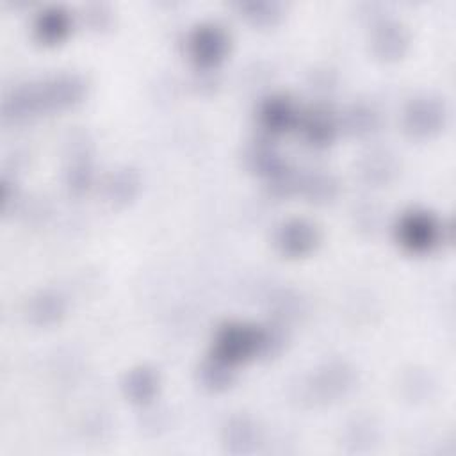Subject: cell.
Instances as JSON below:
<instances>
[{
    "label": "cell",
    "mask_w": 456,
    "mask_h": 456,
    "mask_svg": "<svg viewBox=\"0 0 456 456\" xmlns=\"http://www.w3.org/2000/svg\"><path fill=\"white\" fill-rule=\"evenodd\" d=\"M4 119L9 123H23L43 112L39 89L36 84L16 87L4 100Z\"/></svg>",
    "instance_id": "cell-12"
},
{
    "label": "cell",
    "mask_w": 456,
    "mask_h": 456,
    "mask_svg": "<svg viewBox=\"0 0 456 456\" xmlns=\"http://www.w3.org/2000/svg\"><path fill=\"white\" fill-rule=\"evenodd\" d=\"M233 365L210 356L198 367V383L208 392H224L233 385Z\"/></svg>",
    "instance_id": "cell-22"
},
{
    "label": "cell",
    "mask_w": 456,
    "mask_h": 456,
    "mask_svg": "<svg viewBox=\"0 0 456 456\" xmlns=\"http://www.w3.org/2000/svg\"><path fill=\"white\" fill-rule=\"evenodd\" d=\"M71 28V20L68 11L59 5L45 7L37 12L34 20V34L37 41L43 45H57L61 43Z\"/></svg>",
    "instance_id": "cell-16"
},
{
    "label": "cell",
    "mask_w": 456,
    "mask_h": 456,
    "mask_svg": "<svg viewBox=\"0 0 456 456\" xmlns=\"http://www.w3.org/2000/svg\"><path fill=\"white\" fill-rule=\"evenodd\" d=\"M264 326L248 322H226L217 330L214 337L212 356L230 365H237L255 356H264Z\"/></svg>",
    "instance_id": "cell-1"
},
{
    "label": "cell",
    "mask_w": 456,
    "mask_h": 456,
    "mask_svg": "<svg viewBox=\"0 0 456 456\" xmlns=\"http://www.w3.org/2000/svg\"><path fill=\"white\" fill-rule=\"evenodd\" d=\"M410 45L408 30L406 27L392 18L381 20L374 25L372 36H370V46L378 59L385 62L399 61Z\"/></svg>",
    "instance_id": "cell-8"
},
{
    "label": "cell",
    "mask_w": 456,
    "mask_h": 456,
    "mask_svg": "<svg viewBox=\"0 0 456 456\" xmlns=\"http://www.w3.org/2000/svg\"><path fill=\"white\" fill-rule=\"evenodd\" d=\"M43 112L64 110L80 103L86 96L87 84L77 73H59L37 84Z\"/></svg>",
    "instance_id": "cell-6"
},
{
    "label": "cell",
    "mask_w": 456,
    "mask_h": 456,
    "mask_svg": "<svg viewBox=\"0 0 456 456\" xmlns=\"http://www.w3.org/2000/svg\"><path fill=\"white\" fill-rule=\"evenodd\" d=\"M84 21L91 28L102 30V28H107L110 25L112 16H110V11H109L107 5H103V4H89L84 9Z\"/></svg>",
    "instance_id": "cell-26"
},
{
    "label": "cell",
    "mask_w": 456,
    "mask_h": 456,
    "mask_svg": "<svg viewBox=\"0 0 456 456\" xmlns=\"http://www.w3.org/2000/svg\"><path fill=\"white\" fill-rule=\"evenodd\" d=\"M356 383L354 369L340 360L321 365L305 383V394L312 403L326 404L346 397Z\"/></svg>",
    "instance_id": "cell-3"
},
{
    "label": "cell",
    "mask_w": 456,
    "mask_h": 456,
    "mask_svg": "<svg viewBox=\"0 0 456 456\" xmlns=\"http://www.w3.org/2000/svg\"><path fill=\"white\" fill-rule=\"evenodd\" d=\"M358 173L369 185L383 187L397 176L399 162L395 155L387 150H370L358 162Z\"/></svg>",
    "instance_id": "cell-14"
},
{
    "label": "cell",
    "mask_w": 456,
    "mask_h": 456,
    "mask_svg": "<svg viewBox=\"0 0 456 456\" xmlns=\"http://www.w3.org/2000/svg\"><path fill=\"white\" fill-rule=\"evenodd\" d=\"M139 189L141 180L137 171H134L132 167H119L107 176L103 185V196L112 207L121 208L135 200Z\"/></svg>",
    "instance_id": "cell-17"
},
{
    "label": "cell",
    "mask_w": 456,
    "mask_h": 456,
    "mask_svg": "<svg viewBox=\"0 0 456 456\" xmlns=\"http://www.w3.org/2000/svg\"><path fill=\"white\" fill-rule=\"evenodd\" d=\"M66 303L55 290H39L27 305V315L36 326H52L64 317Z\"/></svg>",
    "instance_id": "cell-20"
},
{
    "label": "cell",
    "mask_w": 456,
    "mask_h": 456,
    "mask_svg": "<svg viewBox=\"0 0 456 456\" xmlns=\"http://www.w3.org/2000/svg\"><path fill=\"white\" fill-rule=\"evenodd\" d=\"M239 14L255 27H273L283 16V7L278 2L251 0L237 4Z\"/></svg>",
    "instance_id": "cell-23"
},
{
    "label": "cell",
    "mask_w": 456,
    "mask_h": 456,
    "mask_svg": "<svg viewBox=\"0 0 456 456\" xmlns=\"http://www.w3.org/2000/svg\"><path fill=\"white\" fill-rule=\"evenodd\" d=\"M269 308L276 319L292 321L305 312V301L297 292L290 289H281L271 296Z\"/></svg>",
    "instance_id": "cell-25"
},
{
    "label": "cell",
    "mask_w": 456,
    "mask_h": 456,
    "mask_svg": "<svg viewBox=\"0 0 456 456\" xmlns=\"http://www.w3.org/2000/svg\"><path fill=\"white\" fill-rule=\"evenodd\" d=\"M378 429L369 417H354L346 424L342 445L347 452H367L376 445Z\"/></svg>",
    "instance_id": "cell-21"
},
{
    "label": "cell",
    "mask_w": 456,
    "mask_h": 456,
    "mask_svg": "<svg viewBox=\"0 0 456 456\" xmlns=\"http://www.w3.org/2000/svg\"><path fill=\"white\" fill-rule=\"evenodd\" d=\"M299 112L294 102L285 94L267 96L258 109V123L269 135H280L297 126Z\"/></svg>",
    "instance_id": "cell-9"
},
{
    "label": "cell",
    "mask_w": 456,
    "mask_h": 456,
    "mask_svg": "<svg viewBox=\"0 0 456 456\" xmlns=\"http://www.w3.org/2000/svg\"><path fill=\"white\" fill-rule=\"evenodd\" d=\"M381 116L379 112L363 102L349 105L342 116L338 118V126L344 128L346 134L353 137H369L379 130Z\"/></svg>",
    "instance_id": "cell-18"
},
{
    "label": "cell",
    "mask_w": 456,
    "mask_h": 456,
    "mask_svg": "<svg viewBox=\"0 0 456 456\" xmlns=\"http://www.w3.org/2000/svg\"><path fill=\"white\" fill-rule=\"evenodd\" d=\"M447 119L444 100L435 94L413 96L403 110V126L415 139H429L436 135Z\"/></svg>",
    "instance_id": "cell-4"
},
{
    "label": "cell",
    "mask_w": 456,
    "mask_h": 456,
    "mask_svg": "<svg viewBox=\"0 0 456 456\" xmlns=\"http://www.w3.org/2000/svg\"><path fill=\"white\" fill-rule=\"evenodd\" d=\"M319 230L314 223L292 217L283 221L274 232V248L289 258L308 255L319 244Z\"/></svg>",
    "instance_id": "cell-7"
},
{
    "label": "cell",
    "mask_w": 456,
    "mask_h": 456,
    "mask_svg": "<svg viewBox=\"0 0 456 456\" xmlns=\"http://www.w3.org/2000/svg\"><path fill=\"white\" fill-rule=\"evenodd\" d=\"M230 37L217 23H200L187 39V52L192 62L205 71H212L228 53Z\"/></svg>",
    "instance_id": "cell-5"
},
{
    "label": "cell",
    "mask_w": 456,
    "mask_h": 456,
    "mask_svg": "<svg viewBox=\"0 0 456 456\" xmlns=\"http://www.w3.org/2000/svg\"><path fill=\"white\" fill-rule=\"evenodd\" d=\"M297 126L308 146L322 150L330 146L338 130V119L324 105H315L305 114H299Z\"/></svg>",
    "instance_id": "cell-10"
},
{
    "label": "cell",
    "mask_w": 456,
    "mask_h": 456,
    "mask_svg": "<svg viewBox=\"0 0 456 456\" xmlns=\"http://www.w3.org/2000/svg\"><path fill=\"white\" fill-rule=\"evenodd\" d=\"M221 444L228 454L244 456L255 452L260 444V431L256 422L248 415H235L228 419L223 426Z\"/></svg>",
    "instance_id": "cell-11"
},
{
    "label": "cell",
    "mask_w": 456,
    "mask_h": 456,
    "mask_svg": "<svg viewBox=\"0 0 456 456\" xmlns=\"http://www.w3.org/2000/svg\"><path fill=\"white\" fill-rule=\"evenodd\" d=\"M123 395L139 406L150 404L159 392V374L148 365L130 369L121 381Z\"/></svg>",
    "instance_id": "cell-15"
},
{
    "label": "cell",
    "mask_w": 456,
    "mask_h": 456,
    "mask_svg": "<svg viewBox=\"0 0 456 456\" xmlns=\"http://www.w3.org/2000/svg\"><path fill=\"white\" fill-rule=\"evenodd\" d=\"M297 192L303 194L310 203L326 205L337 198L338 182L331 173L324 169H312L305 175H299Z\"/></svg>",
    "instance_id": "cell-19"
},
{
    "label": "cell",
    "mask_w": 456,
    "mask_h": 456,
    "mask_svg": "<svg viewBox=\"0 0 456 456\" xmlns=\"http://www.w3.org/2000/svg\"><path fill=\"white\" fill-rule=\"evenodd\" d=\"M395 237L406 251L424 255L433 251L444 239V228L431 212L424 208H411L399 217L395 224Z\"/></svg>",
    "instance_id": "cell-2"
},
{
    "label": "cell",
    "mask_w": 456,
    "mask_h": 456,
    "mask_svg": "<svg viewBox=\"0 0 456 456\" xmlns=\"http://www.w3.org/2000/svg\"><path fill=\"white\" fill-rule=\"evenodd\" d=\"M64 183L68 191L75 196L84 194L93 183V166L89 155L71 157V162L64 173Z\"/></svg>",
    "instance_id": "cell-24"
},
{
    "label": "cell",
    "mask_w": 456,
    "mask_h": 456,
    "mask_svg": "<svg viewBox=\"0 0 456 456\" xmlns=\"http://www.w3.org/2000/svg\"><path fill=\"white\" fill-rule=\"evenodd\" d=\"M244 164L251 173L262 176L265 182L287 167V162L267 139H255L248 144L244 151Z\"/></svg>",
    "instance_id": "cell-13"
}]
</instances>
